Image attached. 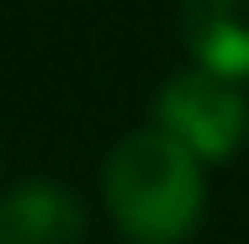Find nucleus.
Instances as JSON below:
<instances>
[{"label":"nucleus","mask_w":249,"mask_h":244,"mask_svg":"<svg viewBox=\"0 0 249 244\" xmlns=\"http://www.w3.org/2000/svg\"><path fill=\"white\" fill-rule=\"evenodd\" d=\"M101 196L111 223L133 244H186L207 207L201 159L186 154L159 128H138L106 154Z\"/></svg>","instance_id":"obj_1"},{"label":"nucleus","mask_w":249,"mask_h":244,"mask_svg":"<svg viewBox=\"0 0 249 244\" xmlns=\"http://www.w3.org/2000/svg\"><path fill=\"white\" fill-rule=\"evenodd\" d=\"M0 244H85V202L58 181H21L0 196Z\"/></svg>","instance_id":"obj_3"},{"label":"nucleus","mask_w":249,"mask_h":244,"mask_svg":"<svg viewBox=\"0 0 249 244\" xmlns=\"http://www.w3.org/2000/svg\"><path fill=\"white\" fill-rule=\"evenodd\" d=\"M180 32L196 69L228 85L249 80V0H180Z\"/></svg>","instance_id":"obj_4"},{"label":"nucleus","mask_w":249,"mask_h":244,"mask_svg":"<svg viewBox=\"0 0 249 244\" xmlns=\"http://www.w3.org/2000/svg\"><path fill=\"white\" fill-rule=\"evenodd\" d=\"M149 128L175 138L201 165H223V159L239 154V144L249 133V101L239 96V85H228L207 69H180L159 85Z\"/></svg>","instance_id":"obj_2"}]
</instances>
